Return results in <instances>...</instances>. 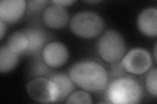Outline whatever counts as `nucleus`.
Listing matches in <instances>:
<instances>
[{"label":"nucleus","instance_id":"nucleus-1","mask_svg":"<svg viewBox=\"0 0 157 104\" xmlns=\"http://www.w3.org/2000/svg\"><path fill=\"white\" fill-rule=\"evenodd\" d=\"M69 76L73 83L86 91H99L108 83V74L104 66L94 61L78 62L71 67Z\"/></svg>","mask_w":157,"mask_h":104},{"label":"nucleus","instance_id":"nucleus-2","mask_svg":"<svg viewBox=\"0 0 157 104\" xmlns=\"http://www.w3.org/2000/svg\"><path fill=\"white\" fill-rule=\"evenodd\" d=\"M108 100L115 104H135L143 96V89L134 78L124 77L112 81L108 87Z\"/></svg>","mask_w":157,"mask_h":104},{"label":"nucleus","instance_id":"nucleus-3","mask_svg":"<svg viewBox=\"0 0 157 104\" xmlns=\"http://www.w3.org/2000/svg\"><path fill=\"white\" fill-rule=\"evenodd\" d=\"M100 57L108 63H116L124 57L126 46L123 37L117 31L109 29L101 34L97 44Z\"/></svg>","mask_w":157,"mask_h":104},{"label":"nucleus","instance_id":"nucleus-4","mask_svg":"<svg viewBox=\"0 0 157 104\" xmlns=\"http://www.w3.org/2000/svg\"><path fill=\"white\" fill-rule=\"evenodd\" d=\"M104 27V20L98 14L84 11L74 14L70 22L71 31L82 38H94L102 33Z\"/></svg>","mask_w":157,"mask_h":104},{"label":"nucleus","instance_id":"nucleus-5","mask_svg":"<svg viewBox=\"0 0 157 104\" xmlns=\"http://www.w3.org/2000/svg\"><path fill=\"white\" fill-rule=\"evenodd\" d=\"M121 65L127 72L141 75L150 70L153 66V59L145 49L135 48L123 57Z\"/></svg>","mask_w":157,"mask_h":104},{"label":"nucleus","instance_id":"nucleus-6","mask_svg":"<svg viewBox=\"0 0 157 104\" xmlns=\"http://www.w3.org/2000/svg\"><path fill=\"white\" fill-rule=\"evenodd\" d=\"M29 96L42 103L56 102L57 88L50 79L37 77L29 81L26 87Z\"/></svg>","mask_w":157,"mask_h":104},{"label":"nucleus","instance_id":"nucleus-7","mask_svg":"<svg viewBox=\"0 0 157 104\" xmlns=\"http://www.w3.org/2000/svg\"><path fill=\"white\" fill-rule=\"evenodd\" d=\"M42 58L48 66L59 68L67 62L69 52L64 44L60 42H52L44 46Z\"/></svg>","mask_w":157,"mask_h":104},{"label":"nucleus","instance_id":"nucleus-8","mask_svg":"<svg viewBox=\"0 0 157 104\" xmlns=\"http://www.w3.org/2000/svg\"><path fill=\"white\" fill-rule=\"evenodd\" d=\"M26 7V2L24 0H2L0 20L5 23H15L23 16Z\"/></svg>","mask_w":157,"mask_h":104},{"label":"nucleus","instance_id":"nucleus-9","mask_svg":"<svg viewBox=\"0 0 157 104\" xmlns=\"http://www.w3.org/2000/svg\"><path fill=\"white\" fill-rule=\"evenodd\" d=\"M68 20L69 14L65 8L55 4L46 8L43 13L44 24L52 29L64 27Z\"/></svg>","mask_w":157,"mask_h":104},{"label":"nucleus","instance_id":"nucleus-10","mask_svg":"<svg viewBox=\"0 0 157 104\" xmlns=\"http://www.w3.org/2000/svg\"><path fill=\"white\" fill-rule=\"evenodd\" d=\"M22 32L26 34L28 41V46L24 55H38L48 41L47 33L43 29L35 27L26 28Z\"/></svg>","mask_w":157,"mask_h":104},{"label":"nucleus","instance_id":"nucleus-11","mask_svg":"<svg viewBox=\"0 0 157 104\" xmlns=\"http://www.w3.org/2000/svg\"><path fill=\"white\" fill-rule=\"evenodd\" d=\"M137 26L145 35L155 37L157 34V9L151 7L144 10L138 16Z\"/></svg>","mask_w":157,"mask_h":104},{"label":"nucleus","instance_id":"nucleus-12","mask_svg":"<svg viewBox=\"0 0 157 104\" xmlns=\"http://www.w3.org/2000/svg\"><path fill=\"white\" fill-rule=\"evenodd\" d=\"M50 80L55 83L57 88L56 102H61L66 100L70 94L75 90L74 83L70 76L63 73H59L52 75Z\"/></svg>","mask_w":157,"mask_h":104},{"label":"nucleus","instance_id":"nucleus-13","mask_svg":"<svg viewBox=\"0 0 157 104\" xmlns=\"http://www.w3.org/2000/svg\"><path fill=\"white\" fill-rule=\"evenodd\" d=\"M19 61V55L10 50L7 46L0 49V72L7 73L15 68Z\"/></svg>","mask_w":157,"mask_h":104},{"label":"nucleus","instance_id":"nucleus-14","mask_svg":"<svg viewBox=\"0 0 157 104\" xmlns=\"http://www.w3.org/2000/svg\"><path fill=\"white\" fill-rule=\"evenodd\" d=\"M7 46L10 50L18 55L24 54L28 46L27 37L22 31L14 32L9 37Z\"/></svg>","mask_w":157,"mask_h":104},{"label":"nucleus","instance_id":"nucleus-15","mask_svg":"<svg viewBox=\"0 0 157 104\" xmlns=\"http://www.w3.org/2000/svg\"><path fill=\"white\" fill-rule=\"evenodd\" d=\"M66 103H92V98L88 92L78 91L73 92L66 99Z\"/></svg>","mask_w":157,"mask_h":104},{"label":"nucleus","instance_id":"nucleus-16","mask_svg":"<svg viewBox=\"0 0 157 104\" xmlns=\"http://www.w3.org/2000/svg\"><path fill=\"white\" fill-rule=\"evenodd\" d=\"M145 84L147 91L152 96H157V70L154 68L148 72L146 77Z\"/></svg>","mask_w":157,"mask_h":104},{"label":"nucleus","instance_id":"nucleus-17","mask_svg":"<svg viewBox=\"0 0 157 104\" xmlns=\"http://www.w3.org/2000/svg\"><path fill=\"white\" fill-rule=\"evenodd\" d=\"M47 1H29L28 2V11L32 13L40 11L46 6Z\"/></svg>","mask_w":157,"mask_h":104},{"label":"nucleus","instance_id":"nucleus-18","mask_svg":"<svg viewBox=\"0 0 157 104\" xmlns=\"http://www.w3.org/2000/svg\"><path fill=\"white\" fill-rule=\"evenodd\" d=\"M34 72L36 75H44L49 71L48 66L44 64H37L34 66Z\"/></svg>","mask_w":157,"mask_h":104},{"label":"nucleus","instance_id":"nucleus-19","mask_svg":"<svg viewBox=\"0 0 157 104\" xmlns=\"http://www.w3.org/2000/svg\"><path fill=\"white\" fill-rule=\"evenodd\" d=\"M52 2L54 4L57 5L64 7L71 5L72 4L75 2V1H73V0H56V1H52Z\"/></svg>","mask_w":157,"mask_h":104},{"label":"nucleus","instance_id":"nucleus-20","mask_svg":"<svg viewBox=\"0 0 157 104\" xmlns=\"http://www.w3.org/2000/svg\"><path fill=\"white\" fill-rule=\"evenodd\" d=\"M6 23H5L4 22H3L2 20H0V38H1V40H2L3 37H4V34L6 32Z\"/></svg>","mask_w":157,"mask_h":104},{"label":"nucleus","instance_id":"nucleus-21","mask_svg":"<svg viewBox=\"0 0 157 104\" xmlns=\"http://www.w3.org/2000/svg\"><path fill=\"white\" fill-rule=\"evenodd\" d=\"M156 42L155 44V48H154V58H155V61L156 63Z\"/></svg>","mask_w":157,"mask_h":104},{"label":"nucleus","instance_id":"nucleus-22","mask_svg":"<svg viewBox=\"0 0 157 104\" xmlns=\"http://www.w3.org/2000/svg\"><path fill=\"white\" fill-rule=\"evenodd\" d=\"M86 2L88 3H96L100 2V1H86Z\"/></svg>","mask_w":157,"mask_h":104}]
</instances>
